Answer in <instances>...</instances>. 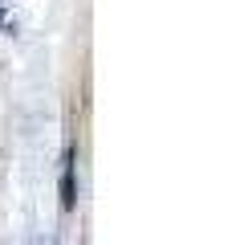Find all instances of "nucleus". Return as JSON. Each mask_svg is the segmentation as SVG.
Segmentation results:
<instances>
[{
  "label": "nucleus",
  "instance_id": "obj_1",
  "mask_svg": "<svg viewBox=\"0 0 248 245\" xmlns=\"http://www.w3.org/2000/svg\"><path fill=\"white\" fill-rule=\"evenodd\" d=\"M74 163H78V147H69L65 168H61V209L65 212H78V172H74Z\"/></svg>",
  "mask_w": 248,
  "mask_h": 245
},
{
  "label": "nucleus",
  "instance_id": "obj_2",
  "mask_svg": "<svg viewBox=\"0 0 248 245\" xmlns=\"http://www.w3.org/2000/svg\"><path fill=\"white\" fill-rule=\"evenodd\" d=\"M0 25H4V8H0Z\"/></svg>",
  "mask_w": 248,
  "mask_h": 245
}]
</instances>
